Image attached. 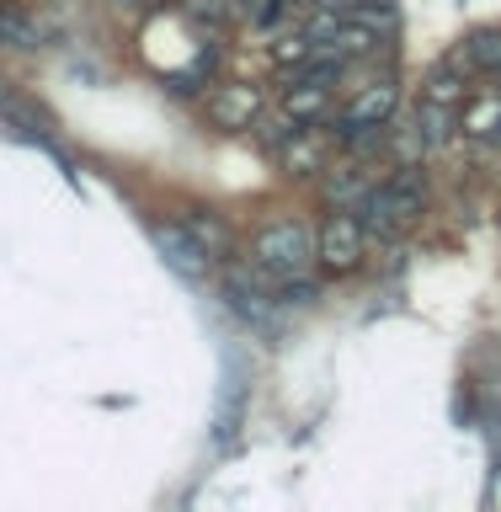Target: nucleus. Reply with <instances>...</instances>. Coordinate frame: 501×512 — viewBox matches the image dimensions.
<instances>
[{
	"label": "nucleus",
	"mask_w": 501,
	"mask_h": 512,
	"mask_svg": "<svg viewBox=\"0 0 501 512\" xmlns=\"http://www.w3.org/2000/svg\"><path fill=\"white\" fill-rule=\"evenodd\" d=\"M0 43H16V48H32L38 43V27L27 22L22 11H11V6H0Z\"/></svg>",
	"instance_id": "obj_17"
},
{
	"label": "nucleus",
	"mask_w": 501,
	"mask_h": 512,
	"mask_svg": "<svg viewBox=\"0 0 501 512\" xmlns=\"http://www.w3.org/2000/svg\"><path fill=\"white\" fill-rule=\"evenodd\" d=\"M155 246H160V256L182 272V278H203L208 267H214V251H208V240L192 230V219H176V224H155Z\"/></svg>",
	"instance_id": "obj_5"
},
{
	"label": "nucleus",
	"mask_w": 501,
	"mask_h": 512,
	"mask_svg": "<svg viewBox=\"0 0 501 512\" xmlns=\"http://www.w3.org/2000/svg\"><path fill=\"white\" fill-rule=\"evenodd\" d=\"M219 294H224V304L246 320V326H256V331H272L278 326V294H267V288H256L246 272H224V283H219Z\"/></svg>",
	"instance_id": "obj_7"
},
{
	"label": "nucleus",
	"mask_w": 501,
	"mask_h": 512,
	"mask_svg": "<svg viewBox=\"0 0 501 512\" xmlns=\"http://www.w3.org/2000/svg\"><path fill=\"white\" fill-rule=\"evenodd\" d=\"M251 262L267 283L278 278H304L315 267V230L304 219H272L251 240Z\"/></svg>",
	"instance_id": "obj_2"
},
{
	"label": "nucleus",
	"mask_w": 501,
	"mask_h": 512,
	"mask_svg": "<svg viewBox=\"0 0 501 512\" xmlns=\"http://www.w3.org/2000/svg\"><path fill=\"white\" fill-rule=\"evenodd\" d=\"M422 208H427V187L416 182V171H395L390 182L368 187V198L352 208V214L363 219L368 240H390L400 230H411V224L422 219Z\"/></svg>",
	"instance_id": "obj_1"
},
{
	"label": "nucleus",
	"mask_w": 501,
	"mask_h": 512,
	"mask_svg": "<svg viewBox=\"0 0 501 512\" xmlns=\"http://www.w3.org/2000/svg\"><path fill=\"white\" fill-rule=\"evenodd\" d=\"M368 256V230L363 219L352 214V208H331L326 224L315 230V267L331 272V278H347V272H358Z\"/></svg>",
	"instance_id": "obj_3"
},
{
	"label": "nucleus",
	"mask_w": 501,
	"mask_h": 512,
	"mask_svg": "<svg viewBox=\"0 0 501 512\" xmlns=\"http://www.w3.org/2000/svg\"><path fill=\"white\" fill-rule=\"evenodd\" d=\"M331 150H336V134H320V128L304 123L272 160L283 166V176H320V171L331 166Z\"/></svg>",
	"instance_id": "obj_9"
},
{
	"label": "nucleus",
	"mask_w": 501,
	"mask_h": 512,
	"mask_svg": "<svg viewBox=\"0 0 501 512\" xmlns=\"http://www.w3.org/2000/svg\"><path fill=\"white\" fill-rule=\"evenodd\" d=\"M400 107V80L395 75H374L363 86L347 91V107H342V128H384Z\"/></svg>",
	"instance_id": "obj_4"
},
{
	"label": "nucleus",
	"mask_w": 501,
	"mask_h": 512,
	"mask_svg": "<svg viewBox=\"0 0 501 512\" xmlns=\"http://www.w3.org/2000/svg\"><path fill=\"white\" fill-rule=\"evenodd\" d=\"M203 112H208V123H214V128H251L267 112V96L256 86H246V80H224V86L208 91Z\"/></svg>",
	"instance_id": "obj_6"
},
{
	"label": "nucleus",
	"mask_w": 501,
	"mask_h": 512,
	"mask_svg": "<svg viewBox=\"0 0 501 512\" xmlns=\"http://www.w3.org/2000/svg\"><path fill=\"white\" fill-rule=\"evenodd\" d=\"M464 59H470V70H480V75H501V32L496 27L475 32V38L464 43Z\"/></svg>",
	"instance_id": "obj_13"
},
{
	"label": "nucleus",
	"mask_w": 501,
	"mask_h": 512,
	"mask_svg": "<svg viewBox=\"0 0 501 512\" xmlns=\"http://www.w3.org/2000/svg\"><path fill=\"white\" fill-rule=\"evenodd\" d=\"M299 128H304V123L294 118V112H283V107H278V112H262V118L251 123V134H256V144H262L267 155H278L283 144L299 134Z\"/></svg>",
	"instance_id": "obj_12"
},
{
	"label": "nucleus",
	"mask_w": 501,
	"mask_h": 512,
	"mask_svg": "<svg viewBox=\"0 0 501 512\" xmlns=\"http://www.w3.org/2000/svg\"><path fill=\"white\" fill-rule=\"evenodd\" d=\"M347 16H352V22H363V27H374L379 38H390V32L400 27V16H395L390 0H352Z\"/></svg>",
	"instance_id": "obj_14"
},
{
	"label": "nucleus",
	"mask_w": 501,
	"mask_h": 512,
	"mask_svg": "<svg viewBox=\"0 0 501 512\" xmlns=\"http://www.w3.org/2000/svg\"><path fill=\"white\" fill-rule=\"evenodd\" d=\"M459 134H464V139H496V134H501V91L464 96V107H459Z\"/></svg>",
	"instance_id": "obj_11"
},
{
	"label": "nucleus",
	"mask_w": 501,
	"mask_h": 512,
	"mask_svg": "<svg viewBox=\"0 0 501 512\" xmlns=\"http://www.w3.org/2000/svg\"><path fill=\"white\" fill-rule=\"evenodd\" d=\"M374 182H379L374 166H368L363 155H347L342 166H326V171H320V198H326L331 208H358Z\"/></svg>",
	"instance_id": "obj_8"
},
{
	"label": "nucleus",
	"mask_w": 501,
	"mask_h": 512,
	"mask_svg": "<svg viewBox=\"0 0 501 512\" xmlns=\"http://www.w3.org/2000/svg\"><path fill=\"white\" fill-rule=\"evenodd\" d=\"M288 11V0H230V16L246 27H272Z\"/></svg>",
	"instance_id": "obj_15"
},
{
	"label": "nucleus",
	"mask_w": 501,
	"mask_h": 512,
	"mask_svg": "<svg viewBox=\"0 0 501 512\" xmlns=\"http://www.w3.org/2000/svg\"><path fill=\"white\" fill-rule=\"evenodd\" d=\"M272 59H278L283 70H299V64H310V59H315L310 32H288V38H278V43H272Z\"/></svg>",
	"instance_id": "obj_16"
},
{
	"label": "nucleus",
	"mask_w": 501,
	"mask_h": 512,
	"mask_svg": "<svg viewBox=\"0 0 501 512\" xmlns=\"http://www.w3.org/2000/svg\"><path fill=\"white\" fill-rule=\"evenodd\" d=\"M464 96H470V59L454 54V59L432 64V75H427V86H422V102L459 112V107H464Z\"/></svg>",
	"instance_id": "obj_10"
}]
</instances>
